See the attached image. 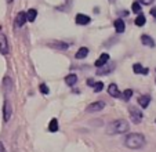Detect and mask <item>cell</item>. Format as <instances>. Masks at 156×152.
<instances>
[{"mask_svg": "<svg viewBox=\"0 0 156 152\" xmlns=\"http://www.w3.org/2000/svg\"><path fill=\"white\" fill-rule=\"evenodd\" d=\"M108 93H109V96L115 97V98H119V97H122V93L119 91L118 86H116L115 83H112V85H109V87H108Z\"/></svg>", "mask_w": 156, "mask_h": 152, "instance_id": "obj_10", "label": "cell"}, {"mask_svg": "<svg viewBox=\"0 0 156 152\" xmlns=\"http://www.w3.org/2000/svg\"><path fill=\"white\" fill-rule=\"evenodd\" d=\"M11 115H12V107H11V104H10L9 100H6V101H4V105H3L4 122H9L10 118H11Z\"/></svg>", "mask_w": 156, "mask_h": 152, "instance_id": "obj_4", "label": "cell"}, {"mask_svg": "<svg viewBox=\"0 0 156 152\" xmlns=\"http://www.w3.org/2000/svg\"><path fill=\"white\" fill-rule=\"evenodd\" d=\"M131 96H133V90H131V89H127V90H124L123 94H122V97H123L124 101H129V100L131 98Z\"/></svg>", "mask_w": 156, "mask_h": 152, "instance_id": "obj_22", "label": "cell"}, {"mask_svg": "<svg viewBox=\"0 0 156 152\" xmlns=\"http://www.w3.org/2000/svg\"><path fill=\"white\" fill-rule=\"evenodd\" d=\"M0 152H7L6 151V148H4V145L2 143H0Z\"/></svg>", "mask_w": 156, "mask_h": 152, "instance_id": "obj_30", "label": "cell"}, {"mask_svg": "<svg viewBox=\"0 0 156 152\" xmlns=\"http://www.w3.org/2000/svg\"><path fill=\"white\" fill-rule=\"evenodd\" d=\"M113 69H115V65H102V67H100L97 69V75H108V73L113 72Z\"/></svg>", "mask_w": 156, "mask_h": 152, "instance_id": "obj_8", "label": "cell"}, {"mask_svg": "<svg viewBox=\"0 0 156 152\" xmlns=\"http://www.w3.org/2000/svg\"><path fill=\"white\" fill-rule=\"evenodd\" d=\"M142 116H144V115H142V112L140 111V109L134 108V107H131V108H130V119H131L133 123H136V125L141 123Z\"/></svg>", "mask_w": 156, "mask_h": 152, "instance_id": "obj_3", "label": "cell"}, {"mask_svg": "<svg viewBox=\"0 0 156 152\" xmlns=\"http://www.w3.org/2000/svg\"><path fill=\"white\" fill-rule=\"evenodd\" d=\"M0 53L2 54H7L9 53V44H7V38L0 33Z\"/></svg>", "mask_w": 156, "mask_h": 152, "instance_id": "obj_7", "label": "cell"}, {"mask_svg": "<svg viewBox=\"0 0 156 152\" xmlns=\"http://www.w3.org/2000/svg\"><path fill=\"white\" fill-rule=\"evenodd\" d=\"M4 86H6L7 90H11V89H12L11 82H10V78H4Z\"/></svg>", "mask_w": 156, "mask_h": 152, "instance_id": "obj_26", "label": "cell"}, {"mask_svg": "<svg viewBox=\"0 0 156 152\" xmlns=\"http://www.w3.org/2000/svg\"><path fill=\"white\" fill-rule=\"evenodd\" d=\"M145 143H147V141H145V137L141 134V133H133V134H129L126 137V141H124L126 147L130 149H140L145 145Z\"/></svg>", "mask_w": 156, "mask_h": 152, "instance_id": "obj_1", "label": "cell"}, {"mask_svg": "<svg viewBox=\"0 0 156 152\" xmlns=\"http://www.w3.org/2000/svg\"><path fill=\"white\" fill-rule=\"evenodd\" d=\"M51 47L58 49V50H66L69 47V44L68 43H62V42H54V43H51Z\"/></svg>", "mask_w": 156, "mask_h": 152, "instance_id": "obj_20", "label": "cell"}, {"mask_svg": "<svg viewBox=\"0 0 156 152\" xmlns=\"http://www.w3.org/2000/svg\"><path fill=\"white\" fill-rule=\"evenodd\" d=\"M129 123L126 122V120L123 119H118L115 120V122L109 123L108 126H106V134H122V133H126L127 130H129Z\"/></svg>", "mask_w": 156, "mask_h": 152, "instance_id": "obj_2", "label": "cell"}, {"mask_svg": "<svg viewBox=\"0 0 156 152\" xmlns=\"http://www.w3.org/2000/svg\"><path fill=\"white\" fill-rule=\"evenodd\" d=\"M133 71H134V73H141V75H148V68H144L141 64H134L133 65Z\"/></svg>", "mask_w": 156, "mask_h": 152, "instance_id": "obj_14", "label": "cell"}, {"mask_svg": "<svg viewBox=\"0 0 156 152\" xmlns=\"http://www.w3.org/2000/svg\"><path fill=\"white\" fill-rule=\"evenodd\" d=\"M76 24L77 25H87V24H90V21H91V18L88 17V15H86V14H77L76 15Z\"/></svg>", "mask_w": 156, "mask_h": 152, "instance_id": "obj_9", "label": "cell"}, {"mask_svg": "<svg viewBox=\"0 0 156 152\" xmlns=\"http://www.w3.org/2000/svg\"><path fill=\"white\" fill-rule=\"evenodd\" d=\"M65 83L68 86H75L77 83V76L75 75V73H71V75H68L66 78H65Z\"/></svg>", "mask_w": 156, "mask_h": 152, "instance_id": "obj_15", "label": "cell"}, {"mask_svg": "<svg viewBox=\"0 0 156 152\" xmlns=\"http://www.w3.org/2000/svg\"><path fill=\"white\" fill-rule=\"evenodd\" d=\"M145 22H147V20H145V15L138 14V17L136 18V25H137V27H144Z\"/></svg>", "mask_w": 156, "mask_h": 152, "instance_id": "obj_21", "label": "cell"}, {"mask_svg": "<svg viewBox=\"0 0 156 152\" xmlns=\"http://www.w3.org/2000/svg\"><path fill=\"white\" fill-rule=\"evenodd\" d=\"M93 89H94L95 93H100V91L104 89V83L102 82H94V85H93Z\"/></svg>", "mask_w": 156, "mask_h": 152, "instance_id": "obj_24", "label": "cell"}, {"mask_svg": "<svg viewBox=\"0 0 156 152\" xmlns=\"http://www.w3.org/2000/svg\"><path fill=\"white\" fill-rule=\"evenodd\" d=\"M131 10H133V13L140 14V13H141V3H140V2H134L131 6Z\"/></svg>", "mask_w": 156, "mask_h": 152, "instance_id": "obj_23", "label": "cell"}, {"mask_svg": "<svg viewBox=\"0 0 156 152\" xmlns=\"http://www.w3.org/2000/svg\"><path fill=\"white\" fill-rule=\"evenodd\" d=\"M141 42H142V44H144V46L155 47V40H153L149 35H142L141 36Z\"/></svg>", "mask_w": 156, "mask_h": 152, "instance_id": "obj_13", "label": "cell"}, {"mask_svg": "<svg viewBox=\"0 0 156 152\" xmlns=\"http://www.w3.org/2000/svg\"><path fill=\"white\" fill-rule=\"evenodd\" d=\"M58 129H59L58 120H57V119H51L50 123H48V132L55 133V132H58Z\"/></svg>", "mask_w": 156, "mask_h": 152, "instance_id": "obj_18", "label": "cell"}, {"mask_svg": "<svg viewBox=\"0 0 156 152\" xmlns=\"http://www.w3.org/2000/svg\"><path fill=\"white\" fill-rule=\"evenodd\" d=\"M108 61H109V54L104 53V54H101L100 58H98L97 61H95V67L100 68V67H102V65H105Z\"/></svg>", "mask_w": 156, "mask_h": 152, "instance_id": "obj_12", "label": "cell"}, {"mask_svg": "<svg viewBox=\"0 0 156 152\" xmlns=\"http://www.w3.org/2000/svg\"><path fill=\"white\" fill-rule=\"evenodd\" d=\"M155 0H140V3L141 4H145V6H148V4H152Z\"/></svg>", "mask_w": 156, "mask_h": 152, "instance_id": "obj_27", "label": "cell"}, {"mask_svg": "<svg viewBox=\"0 0 156 152\" xmlns=\"http://www.w3.org/2000/svg\"><path fill=\"white\" fill-rule=\"evenodd\" d=\"M36 17H37V11H36L35 9H30L27 11V21H29V22H33V21L36 20Z\"/></svg>", "mask_w": 156, "mask_h": 152, "instance_id": "obj_19", "label": "cell"}, {"mask_svg": "<svg viewBox=\"0 0 156 152\" xmlns=\"http://www.w3.org/2000/svg\"><path fill=\"white\" fill-rule=\"evenodd\" d=\"M7 2H9V3H11V2H12V0H7Z\"/></svg>", "mask_w": 156, "mask_h": 152, "instance_id": "obj_32", "label": "cell"}, {"mask_svg": "<svg viewBox=\"0 0 156 152\" xmlns=\"http://www.w3.org/2000/svg\"><path fill=\"white\" fill-rule=\"evenodd\" d=\"M104 107H105V103H104V101H95V103L90 104L86 111L87 112H100L101 109H104Z\"/></svg>", "mask_w": 156, "mask_h": 152, "instance_id": "obj_5", "label": "cell"}, {"mask_svg": "<svg viewBox=\"0 0 156 152\" xmlns=\"http://www.w3.org/2000/svg\"><path fill=\"white\" fill-rule=\"evenodd\" d=\"M149 103H151V97L149 96H141L138 98V104L142 107V108H148Z\"/></svg>", "mask_w": 156, "mask_h": 152, "instance_id": "obj_16", "label": "cell"}, {"mask_svg": "<svg viewBox=\"0 0 156 152\" xmlns=\"http://www.w3.org/2000/svg\"><path fill=\"white\" fill-rule=\"evenodd\" d=\"M151 14H152V17L156 18V7H153V9L151 10Z\"/></svg>", "mask_w": 156, "mask_h": 152, "instance_id": "obj_29", "label": "cell"}, {"mask_svg": "<svg viewBox=\"0 0 156 152\" xmlns=\"http://www.w3.org/2000/svg\"><path fill=\"white\" fill-rule=\"evenodd\" d=\"M113 27H115V31L118 33H123L124 29H126V25H124V21L122 20V18H118V20L115 21V24H113Z\"/></svg>", "mask_w": 156, "mask_h": 152, "instance_id": "obj_11", "label": "cell"}, {"mask_svg": "<svg viewBox=\"0 0 156 152\" xmlns=\"http://www.w3.org/2000/svg\"><path fill=\"white\" fill-rule=\"evenodd\" d=\"M87 54H88V49H87V47H80V49L77 50V53H76V58L77 60H83V58H86V57H87Z\"/></svg>", "mask_w": 156, "mask_h": 152, "instance_id": "obj_17", "label": "cell"}, {"mask_svg": "<svg viewBox=\"0 0 156 152\" xmlns=\"http://www.w3.org/2000/svg\"><path fill=\"white\" fill-rule=\"evenodd\" d=\"M39 90H40L41 94H48V91H50V90H48V87L44 85V83H41V85L39 86Z\"/></svg>", "mask_w": 156, "mask_h": 152, "instance_id": "obj_25", "label": "cell"}, {"mask_svg": "<svg viewBox=\"0 0 156 152\" xmlns=\"http://www.w3.org/2000/svg\"><path fill=\"white\" fill-rule=\"evenodd\" d=\"M86 83H87V86H91V87H93V85H94V80H93V79H88Z\"/></svg>", "mask_w": 156, "mask_h": 152, "instance_id": "obj_28", "label": "cell"}, {"mask_svg": "<svg viewBox=\"0 0 156 152\" xmlns=\"http://www.w3.org/2000/svg\"><path fill=\"white\" fill-rule=\"evenodd\" d=\"M109 2H111V3H115V2H116V0H109Z\"/></svg>", "mask_w": 156, "mask_h": 152, "instance_id": "obj_31", "label": "cell"}, {"mask_svg": "<svg viewBox=\"0 0 156 152\" xmlns=\"http://www.w3.org/2000/svg\"><path fill=\"white\" fill-rule=\"evenodd\" d=\"M25 22H27V13H24V11L18 13L17 18H15V27L22 28L25 25Z\"/></svg>", "mask_w": 156, "mask_h": 152, "instance_id": "obj_6", "label": "cell"}]
</instances>
